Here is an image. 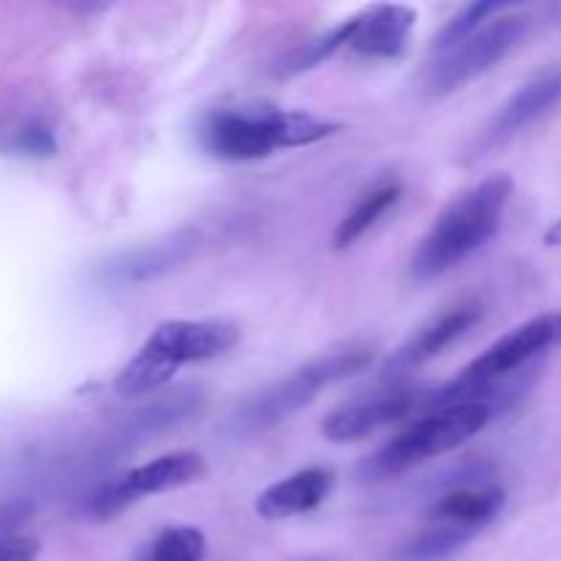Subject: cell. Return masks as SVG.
Wrapping results in <instances>:
<instances>
[{"instance_id":"cell-17","label":"cell","mask_w":561,"mask_h":561,"mask_svg":"<svg viewBox=\"0 0 561 561\" xmlns=\"http://www.w3.org/2000/svg\"><path fill=\"white\" fill-rule=\"evenodd\" d=\"M351 36H354V16L337 22V25L329 27L327 33H321V36H316L312 42L301 44V47H296L294 53L285 55L277 75L294 77V75H301V71L312 69V66L323 64V60H329L334 53H340V49H348Z\"/></svg>"},{"instance_id":"cell-15","label":"cell","mask_w":561,"mask_h":561,"mask_svg":"<svg viewBox=\"0 0 561 561\" xmlns=\"http://www.w3.org/2000/svg\"><path fill=\"white\" fill-rule=\"evenodd\" d=\"M334 488V471L327 466H310L285 480L274 482L257 496L255 510L266 520H288L312 513L329 499Z\"/></svg>"},{"instance_id":"cell-16","label":"cell","mask_w":561,"mask_h":561,"mask_svg":"<svg viewBox=\"0 0 561 561\" xmlns=\"http://www.w3.org/2000/svg\"><path fill=\"white\" fill-rule=\"evenodd\" d=\"M400 195H403V184H400L398 179H387L381 181V184L373 186V190H367L365 195L354 203V208L340 219L337 228H334V250L343 252L348 250V247H354L356 241L383 217V214L392 211V208L398 206Z\"/></svg>"},{"instance_id":"cell-6","label":"cell","mask_w":561,"mask_h":561,"mask_svg":"<svg viewBox=\"0 0 561 561\" xmlns=\"http://www.w3.org/2000/svg\"><path fill=\"white\" fill-rule=\"evenodd\" d=\"M504 507V488L496 480H469L449 488L436 499L425 520V529L398 553V561H444L488 524Z\"/></svg>"},{"instance_id":"cell-11","label":"cell","mask_w":561,"mask_h":561,"mask_svg":"<svg viewBox=\"0 0 561 561\" xmlns=\"http://www.w3.org/2000/svg\"><path fill=\"white\" fill-rule=\"evenodd\" d=\"M561 104V69L540 75L537 80L526 82L496 115L474 146V157H485L493 148L504 146L513 137L524 135L529 126L551 115Z\"/></svg>"},{"instance_id":"cell-3","label":"cell","mask_w":561,"mask_h":561,"mask_svg":"<svg viewBox=\"0 0 561 561\" xmlns=\"http://www.w3.org/2000/svg\"><path fill=\"white\" fill-rule=\"evenodd\" d=\"M239 340V327L230 321H164L121 367L113 387L121 398H142L173 381L181 367L225 356Z\"/></svg>"},{"instance_id":"cell-14","label":"cell","mask_w":561,"mask_h":561,"mask_svg":"<svg viewBox=\"0 0 561 561\" xmlns=\"http://www.w3.org/2000/svg\"><path fill=\"white\" fill-rule=\"evenodd\" d=\"M197 247L195 230H179V233L168 236L162 241H153L148 247H137V250L124 252V255L113 257L104 266V279L115 285H140L151 283V279L164 277L173 268L184 266L192 257Z\"/></svg>"},{"instance_id":"cell-22","label":"cell","mask_w":561,"mask_h":561,"mask_svg":"<svg viewBox=\"0 0 561 561\" xmlns=\"http://www.w3.org/2000/svg\"><path fill=\"white\" fill-rule=\"evenodd\" d=\"M542 241H546L548 247H561V217L557 222L551 225V228L546 230V236H542Z\"/></svg>"},{"instance_id":"cell-20","label":"cell","mask_w":561,"mask_h":561,"mask_svg":"<svg viewBox=\"0 0 561 561\" xmlns=\"http://www.w3.org/2000/svg\"><path fill=\"white\" fill-rule=\"evenodd\" d=\"M38 540L33 537H9V540H0V561H36Z\"/></svg>"},{"instance_id":"cell-7","label":"cell","mask_w":561,"mask_h":561,"mask_svg":"<svg viewBox=\"0 0 561 561\" xmlns=\"http://www.w3.org/2000/svg\"><path fill=\"white\" fill-rule=\"evenodd\" d=\"M557 340H561V312H546V316L520 323L513 332L499 337L491 348H485V354L471 359L447 387L433 394L431 403L436 409H447V405L477 400V394L488 392L499 381L513 376L515 370L529 365L537 354H542Z\"/></svg>"},{"instance_id":"cell-1","label":"cell","mask_w":561,"mask_h":561,"mask_svg":"<svg viewBox=\"0 0 561 561\" xmlns=\"http://www.w3.org/2000/svg\"><path fill=\"white\" fill-rule=\"evenodd\" d=\"M343 124L318 118L305 110L274 104H239L206 113L197 126V140L206 153L222 162H255L279 148H305L337 135Z\"/></svg>"},{"instance_id":"cell-8","label":"cell","mask_w":561,"mask_h":561,"mask_svg":"<svg viewBox=\"0 0 561 561\" xmlns=\"http://www.w3.org/2000/svg\"><path fill=\"white\" fill-rule=\"evenodd\" d=\"M529 33V20L520 14H502L485 22L477 33L458 44V47L442 53V58L427 69L425 91L431 96H447L458 91L474 77L485 75L488 69L507 58Z\"/></svg>"},{"instance_id":"cell-12","label":"cell","mask_w":561,"mask_h":561,"mask_svg":"<svg viewBox=\"0 0 561 561\" xmlns=\"http://www.w3.org/2000/svg\"><path fill=\"white\" fill-rule=\"evenodd\" d=\"M480 318H482L480 301H463V305H455L453 310L442 312L436 321L427 323L416 337H411L409 343L400 345V348L389 356V362L383 365L381 378L383 381L398 383L405 373L416 370V367L436 359L444 348H449L455 340L463 337V334L469 332Z\"/></svg>"},{"instance_id":"cell-5","label":"cell","mask_w":561,"mask_h":561,"mask_svg":"<svg viewBox=\"0 0 561 561\" xmlns=\"http://www.w3.org/2000/svg\"><path fill=\"white\" fill-rule=\"evenodd\" d=\"M370 365L373 348H367V345H348V348H337L332 354L318 356V359L307 362L305 367L290 373L288 378L247 400L230 416V433L233 436H255V433L268 431V427L290 420L305 405H310L323 389L367 370Z\"/></svg>"},{"instance_id":"cell-10","label":"cell","mask_w":561,"mask_h":561,"mask_svg":"<svg viewBox=\"0 0 561 561\" xmlns=\"http://www.w3.org/2000/svg\"><path fill=\"white\" fill-rule=\"evenodd\" d=\"M422 400V392L414 387H400L392 383V389L378 392L373 398H359L345 403L343 409L332 411L323 420L321 433L332 444H351L373 436L381 427L400 422L414 411V405Z\"/></svg>"},{"instance_id":"cell-4","label":"cell","mask_w":561,"mask_h":561,"mask_svg":"<svg viewBox=\"0 0 561 561\" xmlns=\"http://www.w3.org/2000/svg\"><path fill=\"white\" fill-rule=\"evenodd\" d=\"M493 420V405L488 400H469V403L436 409L433 414L422 416L414 425L405 427L400 436L383 444L359 463V480L381 482L398 477L425 460L447 455L463 447L469 438L482 433Z\"/></svg>"},{"instance_id":"cell-19","label":"cell","mask_w":561,"mask_h":561,"mask_svg":"<svg viewBox=\"0 0 561 561\" xmlns=\"http://www.w3.org/2000/svg\"><path fill=\"white\" fill-rule=\"evenodd\" d=\"M493 14H504V5L502 3H471V5H466V9L460 11V14H455L453 20L447 22V27L438 33V38L433 42V49H436V53H447V49L458 47L463 38H469L471 33L480 31L485 22H491Z\"/></svg>"},{"instance_id":"cell-2","label":"cell","mask_w":561,"mask_h":561,"mask_svg":"<svg viewBox=\"0 0 561 561\" xmlns=\"http://www.w3.org/2000/svg\"><path fill=\"white\" fill-rule=\"evenodd\" d=\"M513 197L510 175H491L463 195L455 197L436 217L422 239L411 272L416 279H433L460 266L469 255L488 244L502 225L507 203Z\"/></svg>"},{"instance_id":"cell-9","label":"cell","mask_w":561,"mask_h":561,"mask_svg":"<svg viewBox=\"0 0 561 561\" xmlns=\"http://www.w3.org/2000/svg\"><path fill=\"white\" fill-rule=\"evenodd\" d=\"M206 477V460L195 449H175V453L159 455L148 463L135 466L126 474L115 477L113 482L99 488L88 502V513L96 520H110L129 510L146 496L179 491V488L201 482Z\"/></svg>"},{"instance_id":"cell-13","label":"cell","mask_w":561,"mask_h":561,"mask_svg":"<svg viewBox=\"0 0 561 561\" xmlns=\"http://www.w3.org/2000/svg\"><path fill=\"white\" fill-rule=\"evenodd\" d=\"M416 25V11L403 3H376L354 14L348 49L373 60L400 58Z\"/></svg>"},{"instance_id":"cell-21","label":"cell","mask_w":561,"mask_h":561,"mask_svg":"<svg viewBox=\"0 0 561 561\" xmlns=\"http://www.w3.org/2000/svg\"><path fill=\"white\" fill-rule=\"evenodd\" d=\"M22 151H31L36 157H49L55 153V140L47 129H27L22 131Z\"/></svg>"},{"instance_id":"cell-18","label":"cell","mask_w":561,"mask_h":561,"mask_svg":"<svg viewBox=\"0 0 561 561\" xmlns=\"http://www.w3.org/2000/svg\"><path fill=\"white\" fill-rule=\"evenodd\" d=\"M206 548V535L195 526H164L140 561H203Z\"/></svg>"}]
</instances>
